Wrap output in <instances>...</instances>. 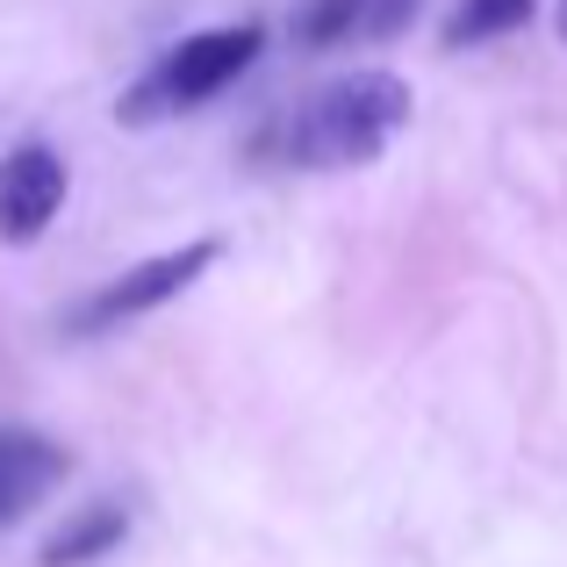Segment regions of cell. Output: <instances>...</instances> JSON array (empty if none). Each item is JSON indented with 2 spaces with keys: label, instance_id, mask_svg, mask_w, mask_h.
<instances>
[{
  "label": "cell",
  "instance_id": "9c48e42d",
  "mask_svg": "<svg viewBox=\"0 0 567 567\" xmlns=\"http://www.w3.org/2000/svg\"><path fill=\"white\" fill-rule=\"evenodd\" d=\"M560 43H567V0H560Z\"/></svg>",
  "mask_w": 567,
  "mask_h": 567
},
{
  "label": "cell",
  "instance_id": "ba28073f",
  "mask_svg": "<svg viewBox=\"0 0 567 567\" xmlns=\"http://www.w3.org/2000/svg\"><path fill=\"white\" fill-rule=\"evenodd\" d=\"M532 14H539L532 0H460V8L445 14V43H453V51H474V43L517 37Z\"/></svg>",
  "mask_w": 567,
  "mask_h": 567
},
{
  "label": "cell",
  "instance_id": "52a82bcc",
  "mask_svg": "<svg viewBox=\"0 0 567 567\" xmlns=\"http://www.w3.org/2000/svg\"><path fill=\"white\" fill-rule=\"evenodd\" d=\"M130 539V511H115V503H86V511H72L65 525L43 539V567H86L101 554H115V546Z\"/></svg>",
  "mask_w": 567,
  "mask_h": 567
},
{
  "label": "cell",
  "instance_id": "277c9868",
  "mask_svg": "<svg viewBox=\"0 0 567 567\" xmlns=\"http://www.w3.org/2000/svg\"><path fill=\"white\" fill-rule=\"evenodd\" d=\"M65 158L51 144H22L0 158V245H37L65 208Z\"/></svg>",
  "mask_w": 567,
  "mask_h": 567
},
{
  "label": "cell",
  "instance_id": "8992f818",
  "mask_svg": "<svg viewBox=\"0 0 567 567\" xmlns=\"http://www.w3.org/2000/svg\"><path fill=\"white\" fill-rule=\"evenodd\" d=\"M72 474V453L51 439H37V431H0V532L14 525V517H29L43 496H51L58 482Z\"/></svg>",
  "mask_w": 567,
  "mask_h": 567
},
{
  "label": "cell",
  "instance_id": "7a4b0ae2",
  "mask_svg": "<svg viewBox=\"0 0 567 567\" xmlns=\"http://www.w3.org/2000/svg\"><path fill=\"white\" fill-rule=\"evenodd\" d=\"M266 51V29L259 22H230V29H202V37L173 43L152 72L123 94V123H158V115H187L202 101H216L223 86H237Z\"/></svg>",
  "mask_w": 567,
  "mask_h": 567
},
{
  "label": "cell",
  "instance_id": "3957f363",
  "mask_svg": "<svg viewBox=\"0 0 567 567\" xmlns=\"http://www.w3.org/2000/svg\"><path fill=\"white\" fill-rule=\"evenodd\" d=\"M216 266V245L208 237H194V245L181 251H158V259H144V266H130L123 280H109V288L94 295V302L72 317V331H109V323H130V317H144V309H158V302H173V295H187L194 280Z\"/></svg>",
  "mask_w": 567,
  "mask_h": 567
},
{
  "label": "cell",
  "instance_id": "6da1fadb",
  "mask_svg": "<svg viewBox=\"0 0 567 567\" xmlns=\"http://www.w3.org/2000/svg\"><path fill=\"white\" fill-rule=\"evenodd\" d=\"M410 80L395 72H346V80L317 86L302 109H288L266 130V152L280 166H309V173H346V166H374L388 144L410 123Z\"/></svg>",
  "mask_w": 567,
  "mask_h": 567
},
{
  "label": "cell",
  "instance_id": "5b68a950",
  "mask_svg": "<svg viewBox=\"0 0 567 567\" xmlns=\"http://www.w3.org/2000/svg\"><path fill=\"white\" fill-rule=\"evenodd\" d=\"M416 22V0H302L295 43L309 51H346V43H395Z\"/></svg>",
  "mask_w": 567,
  "mask_h": 567
}]
</instances>
